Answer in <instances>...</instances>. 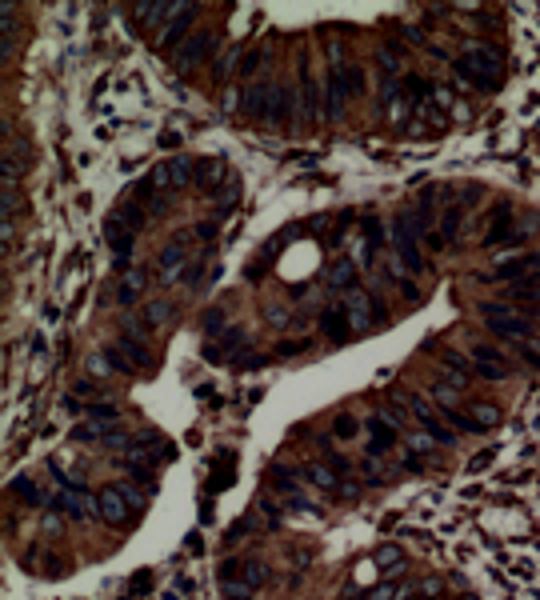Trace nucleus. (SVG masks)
I'll return each instance as SVG.
<instances>
[{"mask_svg": "<svg viewBox=\"0 0 540 600\" xmlns=\"http://www.w3.org/2000/svg\"><path fill=\"white\" fill-rule=\"evenodd\" d=\"M141 504V497H136V489H128V484H116V489H104L101 497H96V512H101L108 524H128L133 520V509Z\"/></svg>", "mask_w": 540, "mask_h": 600, "instance_id": "obj_4", "label": "nucleus"}, {"mask_svg": "<svg viewBox=\"0 0 540 600\" xmlns=\"http://www.w3.org/2000/svg\"><path fill=\"white\" fill-rule=\"evenodd\" d=\"M352 280H357V265L352 260H337L328 268V285L340 288V293H352Z\"/></svg>", "mask_w": 540, "mask_h": 600, "instance_id": "obj_22", "label": "nucleus"}, {"mask_svg": "<svg viewBox=\"0 0 540 600\" xmlns=\"http://www.w3.org/2000/svg\"><path fill=\"white\" fill-rule=\"evenodd\" d=\"M509 300H516V305H540V276H524V280H516V285L509 288Z\"/></svg>", "mask_w": 540, "mask_h": 600, "instance_id": "obj_20", "label": "nucleus"}, {"mask_svg": "<svg viewBox=\"0 0 540 600\" xmlns=\"http://www.w3.org/2000/svg\"><path fill=\"white\" fill-rule=\"evenodd\" d=\"M193 176H196V164L188 161V156H173L164 168H156V180H168L173 188H184Z\"/></svg>", "mask_w": 540, "mask_h": 600, "instance_id": "obj_16", "label": "nucleus"}, {"mask_svg": "<svg viewBox=\"0 0 540 600\" xmlns=\"http://www.w3.org/2000/svg\"><path fill=\"white\" fill-rule=\"evenodd\" d=\"M52 504H56V509H64L68 517H76V520H84V517L92 512V509H88L92 500L81 497V492H56V497H52Z\"/></svg>", "mask_w": 540, "mask_h": 600, "instance_id": "obj_21", "label": "nucleus"}, {"mask_svg": "<svg viewBox=\"0 0 540 600\" xmlns=\"http://www.w3.org/2000/svg\"><path fill=\"white\" fill-rule=\"evenodd\" d=\"M412 417L420 420V428H424V437L440 440V444H449V440H452V428H449V424H440V420L432 417V408H428V400L412 397Z\"/></svg>", "mask_w": 540, "mask_h": 600, "instance_id": "obj_14", "label": "nucleus"}, {"mask_svg": "<svg viewBox=\"0 0 540 600\" xmlns=\"http://www.w3.org/2000/svg\"><path fill=\"white\" fill-rule=\"evenodd\" d=\"M44 532H61V520H56V517H44Z\"/></svg>", "mask_w": 540, "mask_h": 600, "instance_id": "obj_37", "label": "nucleus"}, {"mask_svg": "<svg viewBox=\"0 0 540 600\" xmlns=\"http://www.w3.org/2000/svg\"><path fill=\"white\" fill-rule=\"evenodd\" d=\"M84 412H88L92 420H116V417H121V408H116V405H88Z\"/></svg>", "mask_w": 540, "mask_h": 600, "instance_id": "obj_32", "label": "nucleus"}, {"mask_svg": "<svg viewBox=\"0 0 540 600\" xmlns=\"http://www.w3.org/2000/svg\"><path fill=\"white\" fill-rule=\"evenodd\" d=\"M213 49H216V36L213 32H193L188 41L176 49V64L180 68H188V64H196V61H208L213 56Z\"/></svg>", "mask_w": 540, "mask_h": 600, "instance_id": "obj_10", "label": "nucleus"}, {"mask_svg": "<svg viewBox=\"0 0 540 600\" xmlns=\"http://www.w3.org/2000/svg\"><path fill=\"white\" fill-rule=\"evenodd\" d=\"M432 104H437V108H457V101H452V92L437 88V84H432Z\"/></svg>", "mask_w": 540, "mask_h": 600, "instance_id": "obj_33", "label": "nucleus"}, {"mask_svg": "<svg viewBox=\"0 0 540 600\" xmlns=\"http://www.w3.org/2000/svg\"><path fill=\"white\" fill-rule=\"evenodd\" d=\"M512 236H520V228H516V220H512L509 204H500L496 216H492V228L484 233V248H500L504 240H512Z\"/></svg>", "mask_w": 540, "mask_h": 600, "instance_id": "obj_12", "label": "nucleus"}, {"mask_svg": "<svg viewBox=\"0 0 540 600\" xmlns=\"http://www.w3.org/2000/svg\"><path fill=\"white\" fill-rule=\"evenodd\" d=\"M360 88H365V68L337 56L332 68H328V81H325V116L328 121H337L340 112H345V104L352 101Z\"/></svg>", "mask_w": 540, "mask_h": 600, "instance_id": "obj_2", "label": "nucleus"}, {"mask_svg": "<svg viewBox=\"0 0 540 600\" xmlns=\"http://www.w3.org/2000/svg\"><path fill=\"white\" fill-rule=\"evenodd\" d=\"M540 268V253H524V256H504V260H496V265L489 268L492 280H524V276H532Z\"/></svg>", "mask_w": 540, "mask_h": 600, "instance_id": "obj_8", "label": "nucleus"}, {"mask_svg": "<svg viewBox=\"0 0 540 600\" xmlns=\"http://www.w3.org/2000/svg\"><path fill=\"white\" fill-rule=\"evenodd\" d=\"M469 417H472V424L484 432L489 424H496V420H500V412H496V405H469Z\"/></svg>", "mask_w": 540, "mask_h": 600, "instance_id": "obj_27", "label": "nucleus"}, {"mask_svg": "<svg viewBox=\"0 0 540 600\" xmlns=\"http://www.w3.org/2000/svg\"><path fill=\"white\" fill-rule=\"evenodd\" d=\"M320 328L328 332V340H337V345H340V340L348 336V328H352V325H348V312H340V308H332V305H328L325 312H320Z\"/></svg>", "mask_w": 540, "mask_h": 600, "instance_id": "obj_19", "label": "nucleus"}, {"mask_svg": "<svg viewBox=\"0 0 540 600\" xmlns=\"http://www.w3.org/2000/svg\"><path fill=\"white\" fill-rule=\"evenodd\" d=\"M168 29H164V36H161V49L164 52H176L180 49V41H184V32H188V24L196 21V4H173V16H168Z\"/></svg>", "mask_w": 540, "mask_h": 600, "instance_id": "obj_9", "label": "nucleus"}, {"mask_svg": "<svg viewBox=\"0 0 540 600\" xmlns=\"http://www.w3.org/2000/svg\"><path fill=\"white\" fill-rule=\"evenodd\" d=\"M345 308H348V325L352 328H372V312L377 305L365 293H345Z\"/></svg>", "mask_w": 540, "mask_h": 600, "instance_id": "obj_15", "label": "nucleus"}, {"mask_svg": "<svg viewBox=\"0 0 540 600\" xmlns=\"http://www.w3.org/2000/svg\"><path fill=\"white\" fill-rule=\"evenodd\" d=\"M220 320H225V316H220V312H208V320H204V328H208V332H213V328H220Z\"/></svg>", "mask_w": 540, "mask_h": 600, "instance_id": "obj_36", "label": "nucleus"}, {"mask_svg": "<svg viewBox=\"0 0 540 600\" xmlns=\"http://www.w3.org/2000/svg\"><path fill=\"white\" fill-rule=\"evenodd\" d=\"M392 248H397L400 265L408 268V273H424V256H420V240L417 233L408 228L404 220H392Z\"/></svg>", "mask_w": 540, "mask_h": 600, "instance_id": "obj_6", "label": "nucleus"}, {"mask_svg": "<svg viewBox=\"0 0 540 600\" xmlns=\"http://www.w3.org/2000/svg\"><path fill=\"white\" fill-rule=\"evenodd\" d=\"M472 365H477L480 377H492V380L509 377V356L496 352L492 345H477V348H472Z\"/></svg>", "mask_w": 540, "mask_h": 600, "instance_id": "obj_11", "label": "nucleus"}, {"mask_svg": "<svg viewBox=\"0 0 540 600\" xmlns=\"http://www.w3.org/2000/svg\"><path fill=\"white\" fill-rule=\"evenodd\" d=\"M144 293V273L136 268V273H128L124 276V285H121V305H133L136 296Z\"/></svg>", "mask_w": 540, "mask_h": 600, "instance_id": "obj_26", "label": "nucleus"}, {"mask_svg": "<svg viewBox=\"0 0 540 600\" xmlns=\"http://www.w3.org/2000/svg\"><path fill=\"white\" fill-rule=\"evenodd\" d=\"M104 240H108V248L116 253V268H124L133 260V240H136L133 224H124L121 216H113V220L104 224Z\"/></svg>", "mask_w": 540, "mask_h": 600, "instance_id": "obj_7", "label": "nucleus"}, {"mask_svg": "<svg viewBox=\"0 0 540 600\" xmlns=\"http://www.w3.org/2000/svg\"><path fill=\"white\" fill-rule=\"evenodd\" d=\"M292 88L288 84H253L245 92V112L253 121H285L292 116Z\"/></svg>", "mask_w": 540, "mask_h": 600, "instance_id": "obj_3", "label": "nucleus"}, {"mask_svg": "<svg viewBox=\"0 0 540 600\" xmlns=\"http://www.w3.org/2000/svg\"><path fill=\"white\" fill-rule=\"evenodd\" d=\"M484 325H489L496 336H512V340H524V336L532 332L529 320L520 312H512V308H504V305H484Z\"/></svg>", "mask_w": 540, "mask_h": 600, "instance_id": "obj_5", "label": "nucleus"}, {"mask_svg": "<svg viewBox=\"0 0 540 600\" xmlns=\"http://www.w3.org/2000/svg\"><path fill=\"white\" fill-rule=\"evenodd\" d=\"M256 68H260V52H240V61H236V72H240V76H253Z\"/></svg>", "mask_w": 540, "mask_h": 600, "instance_id": "obj_30", "label": "nucleus"}, {"mask_svg": "<svg viewBox=\"0 0 540 600\" xmlns=\"http://www.w3.org/2000/svg\"><path fill=\"white\" fill-rule=\"evenodd\" d=\"M452 72H457L464 84H472V88H496V84L504 81V61H500L496 49L477 44V49H469L464 56L452 61Z\"/></svg>", "mask_w": 540, "mask_h": 600, "instance_id": "obj_1", "label": "nucleus"}, {"mask_svg": "<svg viewBox=\"0 0 540 600\" xmlns=\"http://www.w3.org/2000/svg\"><path fill=\"white\" fill-rule=\"evenodd\" d=\"M161 148H180V133H161Z\"/></svg>", "mask_w": 540, "mask_h": 600, "instance_id": "obj_35", "label": "nucleus"}, {"mask_svg": "<svg viewBox=\"0 0 540 600\" xmlns=\"http://www.w3.org/2000/svg\"><path fill=\"white\" fill-rule=\"evenodd\" d=\"M372 560L380 564V572H400V564H404V552H400L397 544H380Z\"/></svg>", "mask_w": 540, "mask_h": 600, "instance_id": "obj_23", "label": "nucleus"}, {"mask_svg": "<svg viewBox=\"0 0 540 600\" xmlns=\"http://www.w3.org/2000/svg\"><path fill=\"white\" fill-rule=\"evenodd\" d=\"M300 116H305V121L316 116V84H312V76H308V64H305V81H300Z\"/></svg>", "mask_w": 540, "mask_h": 600, "instance_id": "obj_25", "label": "nucleus"}, {"mask_svg": "<svg viewBox=\"0 0 540 600\" xmlns=\"http://www.w3.org/2000/svg\"><path fill=\"white\" fill-rule=\"evenodd\" d=\"M305 472H308V480H312L316 489H328V492L340 489V484H337V472H328L325 464H312V468H305Z\"/></svg>", "mask_w": 540, "mask_h": 600, "instance_id": "obj_29", "label": "nucleus"}, {"mask_svg": "<svg viewBox=\"0 0 540 600\" xmlns=\"http://www.w3.org/2000/svg\"><path fill=\"white\" fill-rule=\"evenodd\" d=\"M440 360H444V368H449V372H457V377H452V385H457V388L469 385V360H464V356H460V352H440Z\"/></svg>", "mask_w": 540, "mask_h": 600, "instance_id": "obj_24", "label": "nucleus"}, {"mask_svg": "<svg viewBox=\"0 0 540 600\" xmlns=\"http://www.w3.org/2000/svg\"><path fill=\"white\" fill-rule=\"evenodd\" d=\"M188 236H193V233H180L173 245L161 253V273L168 276V280H173V276H180V265H184V240H188Z\"/></svg>", "mask_w": 540, "mask_h": 600, "instance_id": "obj_18", "label": "nucleus"}, {"mask_svg": "<svg viewBox=\"0 0 540 600\" xmlns=\"http://www.w3.org/2000/svg\"><path fill=\"white\" fill-rule=\"evenodd\" d=\"M368 452H372V457H377V452H384V448H392V440H397V424H392V420L388 417H372L368 420Z\"/></svg>", "mask_w": 540, "mask_h": 600, "instance_id": "obj_17", "label": "nucleus"}, {"mask_svg": "<svg viewBox=\"0 0 540 600\" xmlns=\"http://www.w3.org/2000/svg\"><path fill=\"white\" fill-rule=\"evenodd\" d=\"M432 397H437L440 405H444V412H449V408H457V385H437Z\"/></svg>", "mask_w": 540, "mask_h": 600, "instance_id": "obj_31", "label": "nucleus"}, {"mask_svg": "<svg viewBox=\"0 0 540 600\" xmlns=\"http://www.w3.org/2000/svg\"><path fill=\"white\" fill-rule=\"evenodd\" d=\"M173 320V305H164V300H156V305H148V312H144V325L148 328H161Z\"/></svg>", "mask_w": 540, "mask_h": 600, "instance_id": "obj_28", "label": "nucleus"}, {"mask_svg": "<svg viewBox=\"0 0 540 600\" xmlns=\"http://www.w3.org/2000/svg\"><path fill=\"white\" fill-rule=\"evenodd\" d=\"M352 432H357V420H352V417H340V420H337V437H352Z\"/></svg>", "mask_w": 540, "mask_h": 600, "instance_id": "obj_34", "label": "nucleus"}, {"mask_svg": "<svg viewBox=\"0 0 540 600\" xmlns=\"http://www.w3.org/2000/svg\"><path fill=\"white\" fill-rule=\"evenodd\" d=\"M460 228H464V204H449V208L440 213V233H432L428 240H432L437 248L440 245H452V240L460 236Z\"/></svg>", "mask_w": 540, "mask_h": 600, "instance_id": "obj_13", "label": "nucleus"}]
</instances>
